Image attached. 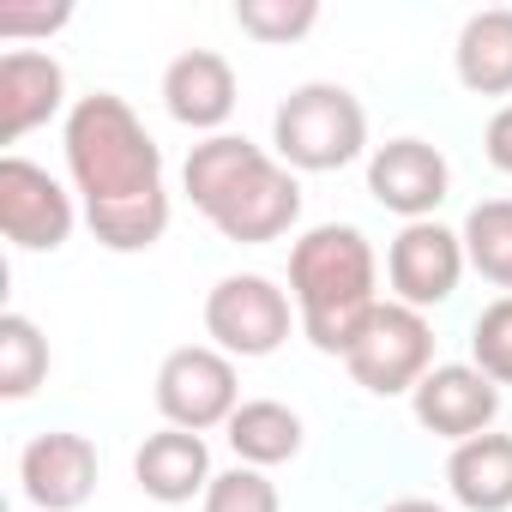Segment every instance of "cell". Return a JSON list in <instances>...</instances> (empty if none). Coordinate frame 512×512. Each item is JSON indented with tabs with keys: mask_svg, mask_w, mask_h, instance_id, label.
I'll use <instances>...</instances> for the list:
<instances>
[{
	"mask_svg": "<svg viewBox=\"0 0 512 512\" xmlns=\"http://www.w3.org/2000/svg\"><path fill=\"white\" fill-rule=\"evenodd\" d=\"M458 79L476 97L512 91V7H488L458 31Z\"/></svg>",
	"mask_w": 512,
	"mask_h": 512,
	"instance_id": "17",
	"label": "cell"
},
{
	"mask_svg": "<svg viewBox=\"0 0 512 512\" xmlns=\"http://www.w3.org/2000/svg\"><path fill=\"white\" fill-rule=\"evenodd\" d=\"M488 163L512 175V103H506V109L488 121Z\"/></svg>",
	"mask_w": 512,
	"mask_h": 512,
	"instance_id": "25",
	"label": "cell"
},
{
	"mask_svg": "<svg viewBox=\"0 0 512 512\" xmlns=\"http://www.w3.org/2000/svg\"><path fill=\"white\" fill-rule=\"evenodd\" d=\"M0 229H7L13 247H31V253H55L67 235H73V199L61 193V181L25 157H7L0 163Z\"/></svg>",
	"mask_w": 512,
	"mask_h": 512,
	"instance_id": "8",
	"label": "cell"
},
{
	"mask_svg": "<svg viewBox=\"0 0 512 512\" xmlns=\"http://www.w3.org/2000/svg\"><path fill=\"white\" fill-rule=\"evenodd\" d=\"M235 25L260 43H290L320 25V7L314 0H235Z\"/></svg>",
	"mask_w": 512,
	"mask_h": 512,
	"instance_id": "21",
	"label": "cell"
},
{
	"mask_svg": "<svg viewBox=\"0 0 512 512\" xmlns=\"http://www.w3.org/2000/svg\"><path fill=\"white\" fill-rule=\"evenodd\" d=\"M205 512H278V488H272L260 470H253V464H235V470L211 476Z\"/></svg>",
	"mask_w": 512,
	"mask_h": 512,
	"instance_id": "23",
	"label": "cell"
},
{
	"mask_svg": "<svg viewBox=\"0 0 512 512\" xmlns=\"http://www.w3.org/2000/svg\"><path fill=\"white\" fill-rule=\"evenodd\" d=\"M368 193L386 211H398L410 223H428V211L446 199V157L422 139H392L368 157Z\"/></svg>",
	"mask_w": 512,
	"mask_h": 512,
	"instance_id": "12",
	"label": "cell"
},
{
	"mask_svg": "<svg viewBox=\"0 0 512 512\" xmlns=\"http://www.w3.org/2000/svg\"><path fill=\"white\" fill-rule=\"evenodd\" d=\"M290 290L302 308V332L326 356H350L374 302V247L350 223H320L290 253Z\"/></svg>",
	"mask_w": 512,
	"mask_h": 512,
	"instance_id": "3",
	"label": "cell"
},
{
	"mask_svg": "<svg viewBox=\"0 0 512 512\" xmlns=\"http://www.w3.org/2000/svg\"><path fill=\"white\" fill-rule=\"evenodd\" d=\"M386 272H392L398 302L422 314V308H434V302H446L458 290V278H464V235H452L440 223H404V235L392 241Z\"/></svg>",
	"mask_w": 512,
	"mask_h": 512,
	"instance_id": "9",
	"label": "cell"
},
{
	"mask_svg": "<svg viewBox=\"0 0 512 512\" xmlns=\"http://www.w3.org/2000/svg\"><path fill=\"white\" fill-rule=\"evenodd\" d=\"M205 332L223 356H272L290 338V296L260 272L223 278L205 296Z\"/></svg>",
	"mask_w": 512,
	"mask_h": 512,
	"instance_id": "6",
	"label": "cell"
},
{
	"mask_svg": "<svg viewBox=\"0 0 512 512\" xmlns=\"http://www.w3.org/2000/svg\"><path fill=\"white\" fill-rule=\"evenodd\" d=\"M386 512H446V506H434V500H398V506H386Z\"/></svg>",
	"mask_w": 512,
	"mask_h": 512,
	"instance_id": "26",
	"label": "cell"
},
{
	"mask_svg": "<svg viewBox=\"0 0 512 512\" xmlns=\"http://www.w3.org/2000/svg\"><path fill=\"white\" fill-rule=\"evenodd\" d=\"M470 350H476V368H482L494 386H512V296H500L494 308L476 314Z\"/></svg>",
	"mask_w": 512,
	"mask_h": 512,
	"instance_id": "22",
	"label": "cell"
},
{
	"mask_svg": "<svg viewBox=\"0 0 512 512\" xmlns=\"http://www.w3.org/2000/svg\"><path fill=\"white\" fill-rule=\"evenodd\" d=\"M67 97V79L49 55H31V49H13L0 61V145L25 139L31 127H43Z\"/></svg>",
	"mask_w": 512,
	"mask_h": 512,
	"instance_id": "14",
	"label": "cell"
},
{
	"mask_svg": "<svg viewBox=\"0 0 512 512\" xmlns=\"http://www.w3.org/2000/svg\"><path fill=\"white\" fill-rule=\"evenodd\" d=\"M73 19V7H0V37H43V31H61Z\"/></svg>",
	"mask_w": 512,
	"mask_h": 512,
	"instance_id": "24",
	"label": "cell"
},
{
	"mask_svg": "<svg viewBox=\"0 0 512 512\" xmlns=\"http://www.w3.org/2000/svg\"><path fill=\"white\" fill-rule=\"evenodd\" d=\"M464 260L488 284L512 290V199H482L464 217Z\"/></svg>",
	"mask_w": 512,
	"mask_h": 512,
	"instance_id": "19",
	"label": "cell"
},
{
	"mask_svg": "<svg viewBox=\"0 0 512 512\" xmlns=\"http://www.w3.org/2000/svg\"><path fill=\"white\" fill-rule=\"evenodd\" d=\"M272 139L284 169H344L350 157H362L368 145V115L344 85H302L278 103L272 115Z\"/></svg>",
	"mask_w": 512,
	"mask_h": 512,
	"instance_id": "4",
	"label": "cell"
},
{
	"mask_svg": "<svg viewBox=\"0 0 512 512\" xmlns=\"http://www.w3.org/2000/svg\"><path fill=\"white\" fill-rule=\"evenodd\" d=\"M235 392H241L235 362L223 350H205V344H187L157 368V410L169 416V428H187V434H205V428L229 422L241 410Z\"/></svg>",
	"mask_w": 512,
	"mask_h": 512,
	"instance_id": "7",
	"label": "cell"
},
{
	"mask_svg": "<svg viewBox=\"0 0 512 512\" xmlns=\"http://www.w3.org/2000/svg\"><path fill=\"white\" fill-rule=\"evenodd\" d=\"M19 482H25L31 506H43V512H73V506H85L91 488H97V446H91L85 434H67V428L37 434V440L25 446V458H19Z\"/></svg>",
	"mask_w": 512,
	"mask_h": 512,
	"instance_id": "11",
	"label": "cell"
},
{
	"mask_svg": "<svg viewBox=\"0 0 512 512\" xmlns=\"http://www.w3.org/2000/svg\"><path fill=\"white\" fill-rule=\"evenodd\" d=\"M133 476H139V488H145L151 500L181 506V500H193V494L211 488V452H205L199 434H187V428H163V434H151V440L139 446Z\"/></svg>",
	"mask_w": 512,
	"mask_h": 512,
	"instance_id": "15",
	"label": "cell"
},
{
	"mask_svg": "<svg viewBox=\"0 0 512 512\" xmlns=\"http://www.w3.org/2000/svg\"><path fill=\"white\" fill-rule=\"evenodd\" d=\"M49 374V344L43 332L25 320V314H7L0 320V392L7 398H31Z\"/></svg>",
	"mask_w": 512,
	"mask_h": 512,
	"instance_id": "20",
	"label": "cell"
},
{
	"mask_svg": "<svg viewBox=\"0 0 512 512\" xmlns=\"http://www.w3.org/2000/svg\"><path fill=\"white\" fill-rule=\"evenodd\" d=\"M410 404H416V422L428 428V434H440V440H476V434H488V422L500 416V386L482 374V368H428L422 374V386L410 392Z\"/></svg>",
	"mask_w": 512,
	"mask_h": 512,
	"instance_id": "10",
	"label": "cell"
},
{
	"mask_svg": "<svg viewBox=\"0 0 512 512\" xmlns=\"http://www.w3.org/2000/svg\"><path fill=\"white\" fill-rule=\"evenodd\" d=\"M344 362H350L356 386H368L380 398H398V392H416L422 386V374L434 362V332H428V320L416 308L380 302L368 314V326L356 332V344H350Z\"/></svg>",
	"mask_w": 512,
	"mask_h": 512,
	"instance_id": "5",
	"label": "cell"
},
{
	"mask_svg": "<svg viewBox=\"0 0 512 512\" xmlns=\"http://www.w3.org/2000/svg\"><path fill=\"white\" fill-rule=\"evenodd\" d=\"M187 193L193 205L229 235V241H278L302 217V187L284 163H272L260 145H247L235 133H211L187 157Z\"/></svg>",
	"mask_w": 512,
	"mask_h": 512,
	"instance_id": "2",
	"label": "cell"
},
{
	"mask_svg": "<svg viewBox=\"0 0 512 512\" xmlns=\"http://www.w3.org/2000/svg\"><path fill=\"white\" fill-rule=\"evenodd\" d=\"M223 428H229L235 458H241V464H253V470L284 464V458H296V452H302V416H296L290 404H272V398L241 404Z\"/></svg>",
	"mask_w": 512,
	"mask_h": 512,
	"instance_id": "18",
	"label": "cell"
},
{
	"mask_svg": "<svg viewBox=\"0 0 512 512\" xmlns=\"http://www.w3.org/2000/svg\"><path fill=\"white\" fill-rule=\"evenodd\" d=\"M163 103H169V115H175L181 127H193V133L223 127L229 109H235V73H229V61L211 55V49L175 55L169 73H163Z\"/></svg>",
	"mask_w": 512,
	"mask_h": 512,
	"instance_id": "13",
	"label": "cell"
},
{
	"mask_svg": "<svg viewBox=\"0 0 512 512\" xmlns=\"http://www.w3.org/2000/svg\"><path fill=\"white\" fill-rule=\"evenodd\" d=\"M446 482L458 506L470 512H506L512 506V434H476L452 452Z\"/></svg>",
	"mask_w": 512,
	"mask_h": 512,
	"instance_id": "16",
	"label": "cell"
},
{
	"mask_svg": "<svg viewBox=\"0 0 512 512\" xmlns=\"http://www.w3.org/2000/svg\"><path fill=\"white\" fill-rule=\"evenodd\" d=\"M67 169L85 193L91 235L109 253H139L169 229V193H163V151L139 127V115L91 91L67 115Z\"/></svg>",
	"mask_w": 512,
	"mask_h": 512,
	"instance_id": "1",
	"label": "cell"
}]
</instances>
